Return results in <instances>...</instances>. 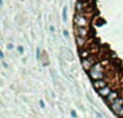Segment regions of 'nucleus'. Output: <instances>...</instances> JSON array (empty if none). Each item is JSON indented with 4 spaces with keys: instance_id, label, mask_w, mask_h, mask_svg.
Returning <instances> with one entry per match:
<instances>
[{
    "instance_id": "obj_1",
    "label": "nucleus",
    "mask_w": 123,
    "mask_h": 118,
    "mask_svg": "<svg viewBox=\"0 0 123 118\" xmlns=\"http://www.w3.org/2000/svg\"><path fill=\"white\" fill-rule=\"evenodd\" d=\"M104 68H103V64L100 62L94 63V65L91 68V70L89 71V75L90 77L94 80H104L105 74H104Z\"/></svg>"
},
{
    "instance_id": "obj_2",
    "label": "nucleus",
    "mask_w": 123,
    "mask_h": 118,
    "mask_svg": "<svg viewBox=\"0 0 123 118\" xmlns=\"http://www.w3.org/2000/svg\"><path fill=\"white\" fill-rule=\"evenodd\" d=\"M110 108L112 110V112L117 116L122 118L123 117V99L122 98H118L112 104H110Z\"/></svg>"
},
{
    "instance_id": "obj_3",
    "label": "nucleus",
    "mask_w": 123,
    "mask_h": 118,
    "mask_svg": "<svg viewBox=\"0 0 123 118\" xmlns=\"http://www.w3.org/2000/svg\"><path fill=\"white\" fill-rule=\"evenodd\" d=\"M74 23L76 25V27H87V25H89V21L82 13H77L74 15Z\"/></svg>"
},
{
    "instance_id": "obj_4",
    "label": "nucleus",
    "mask_w": 123,
    "mask_h": 118,
    "mask_svg": "<svg viewBox=\"0 0 123 118\" xmlns=\"http://www.w3.org/2000/svg\"><path fill=\"white\" fill-rule=\"evenodd\" d=\"M81 63H82V67L84 68V70H87V71H90V70H91V68L94 65V61L92 60L91 57L82 59V60H81Z\"/></svg>"
},
{
    "instance_id": "obj_5",
    "label": "nucleus",
    "mask_w": 123,
    "mask_h": 118,
    "mask_svg": "<svg viewBox=\"0 0 123 118\" xmlns=\"http://www.w3.org/2000/svg\"><path fill=\"white\" fill-rule=\"evenodd\" d=\"M118 96H119V93H118V91H115V90H112L110 93H109L108 96H107L105 99H106V101H107V103L108 104H112L113 102L116 101V100L118 99Z\"/></svg>"
},
{
    "instance_id": "obj_6",
    "label": "nucleus",
    "mask_w": 123,
    "mask_h": 118,
    "mask_svg": "<svg viewBox=\"0 0 123 118\" xmlns=\"http://www.w3.org/2000/svg\"><path fill=\"white\" fill-rule=\"evenodd\" d=\"M76 36L86 38L89 34V29H87V27H76Z\"/></svg>"
},
{
    "instance_id": "obj_7",
    "label": "nucleus",
    "mask_w": 123,
    "mask_h": 118,
    "mask_svg": "<svg viewBox=\"0 0 123 118\" xmlns=\"http://www.w3.org/2000/svg\"><path fill=\"white\" fill-rule=\"evenodd\" d=\"M93 86H94V88H95V89L99 90V89H103V88H105V87L107 86V83H106V80H94V82H93Z\"/></svg>"
},
{
    "instance_id": "obj_8",
    "label": "nucleus",
    "mask_w": 123,
    "mask_h": 118,
    "mask_svg": "<svg viewBox=\"0 0 123 118\" xmlns=\"http://www.w3.org/2000/svg\"><path fill=\"white\" fill-rule=\"evenodd\" d=\"M62 56H63L64 58H66L67 60H71V59L74 58V56H72L70 49L66 48V47H63V48H62Z\"/></svg>"
},
{
    "instance_id": "obj_9",
    "label": "nucleus",
    "mask_w": 123,
    "mask_h": 118,
    "mask_svg": "<svg viewBox=\"0 0 123 118\" xmlns=\"http://www.w3.org/2000/svg\"><path fill=\"white\" fill-rule=\"evenodd\" d=\"M76 43H77V46H78L79 48H82V47L86 44V40H85V38L76 36Z\"/></svg>"
},
{
    "instance_id": "obj_10",
    "label": "nucleus",
    "mask_w": 123,
    "mask_h": 118,
    "mask_svg": "<svg viewBox=\"0 0 123 118\" xmlns=\"http://www.w3.org/2000/svg\"><path fill=\"white\" fill-rule=\"evenodd\" d=\"M111 88L109 86H106L105 87V88H103V89H99V90H98V93H99V96L100 97H104V98H106L107 96L109 95V93L111 92Z\"/></svg>"
},
{
    "instance_id": "obj_11",
    "label": "nucleus",
    "mask_w": 123,
    "mask_h": 118,
    "mask_svg": "<svg viewBox=\"0 0 123 118\" xmlns=\"http://www.w3.org/2000/svg\"><path fill=\"white\" fill-rule=\"evenodd\" d=\"M83 10H84V2L81 1V0H78L76 2V11L77 13H82Z\"/></svg>"
},
{
    "instance_id": "obj_12",
    "label": "nucleus",
    "mask_w": 123,
    "mask_h": 118,
    "mask_svg": "<svg viewBox=\"0 0 123 118\" xmlns=\"http://www.w3.org/2000/svg\"><path fill=\"white\" fill-rule=\"evenodd\" d=\"M80 56H81V58H82V59L89 58V56H90V52H89V51H85V49H83V51H81Z\"/></svg>"
},
{
    "instance_id": "obj_13",
    "label": "nucleus",
    "mask_w": 123,
    "mask_h": 118,
    "mask_svg": "<svg viewBox=\"0 0 123 118\" xmlns=\"http://www.w3.org/2000/svg\"><path fill=\"white\" fill-rule=\"evenodd\" d=\"M63 21H67V6H65L63 10Z\"/></svg>"
},
{
    "instance_id": "obj_14",
    "label": "nucleus",
    "mask_w": 123,
    "mask_h": 118,
    "mask_svg": "<svg viewBox=\"0 0 123 118\" xmlns=\"http://www.w3.org/2000/svg\"><path fill=\"white\" fill-rule=\"evenodd\" d=\"M17 51H18L19 54H23V53H24V47L19 45V46H17Z\"/></svg>"
},
{
    "instance_id": "obj_15",
    "label": "nucleus",
    "mask_w": 123,
    "mask_h": 118,
    "mask_svg": "<svg viewBox=\"0 0 123 118\" xmlns=\"http://www.w3.org/2000/svg\"><path fill=\"white\" fill-rule=\"evenodd\" d=\"M70 114H71V116L74 117V118H77V117H78V115H77V113L74 112V111H71V113H70Z\"/></svg>"
},
{
    "instance_id": "obj_16",
    "label": "nucleus",
    "mask_w": 123,
    "mask_h": 118,
    "mask_svg": "<svg viewBox=\"0 0 123 118\" xmlns=\"http://www.w3.org/2000/svg\"><path fill=\"white\" fill-rule=\"evenodd\" d=\"M37 59H40V48H37Z\"/></svg>"
},
{
    "instance_id": "obj_17",
    "label": "nucleus",
    "mask_w": 123,
    "mask_h": 118,
    "mask_svg": "<svg viewBox=\"0 0 123 118\" xmlns=\"http://www.w3.org/2000/svg\"><path fill=\"white\" fill-rule=\"evenodd\" d=\"M64 37H66V38H68V37H69V32H68L67 30H65V31H64Z\"/></svg>"
},
{
    "instance_id": "obj_18",
    "label": "nucleus",
    "mask_w": 123,
    "mask_h": 118,
    "mask_svg": "<svg viewBox=\"0 0 123 118\" xmlns=\"http://www.w3.org/2000/svg\"><path fill=\"white\" fill-rule=\"evenodd\" d=\"M13 47H14V46H13V44H12V43H10V44H8V48H9V49H13Z\"/></svg>"
},
{
    "instance_id": "obj_19",
    "label": "nucleus",
    "mask_w": 123,
    "mask_h": 118,
    "mask_svg": "<svg viewBox=\"0 0 123 118\" xmlns=\"http://www.w3.org/2000/svg\"><path fill=\"white\" fill-rule=\"evenodd\" d=\"M2 65H3V67H4V68H6H6H9L8 63H6V62H4V61H2Z\"/></svg>"
},
{
    "instance_id": "obj_20",
    "label": "nucleus",
    "mask_w": 123,
    "mask_h": 118,
    "mask_svg": "<svg viewBox=\"0 0 123 118\" xmlns=\"http://www.w3.org/2000/svg\"><path fill=\"white\" fill-rule=\"evenodd\" d=\"M0 57H1V59H3V58H4V54H3V52H0Z\"/></svg>"
},
{
    "instance_id": "obj_21",
    "label": "nucleus",
    "mask_w": 123,
    "mask_h": 118,
    "mask_svg": "<svg viewBox=\"0 0 123 118\" xmlns=\"http://www.w3.org/2000/svg\"><path fill=\"white\" fill-rule=\"evenodd\" d=\"M50 30H51V31H55V28H54V26H51V27H50Z\"/></svg>"
},
{
    "instance_id": "obj_22",
    "label": "nucleus",
    "mask_w": 123,
    "mask_h": 118,
    "mask_svg": "<svg viewBox=\"0 0 123 118\" xmlns=\"http://www.w3.org/2000/svg\"><path fill=\"white\" fill-rule=\"evenodd\" d=\"M40 106H41V107H44V103H43V101H40Z\"/></svg>"
},
{
    "instance_id": "obj_23",
    "label": "nucleus",
    "mask_w": 123,
    "mask_h": 118,
    "mask_svg": "<svg viewBox=\"0 0 123 118\" xmlns=\"http://www.w3.org/2000/svg\"><path fill=\"white\" fill-rule=\"evenodd\" d=\"M122 118H123V117H122Z\"/></svg>"
}]
</instances>
